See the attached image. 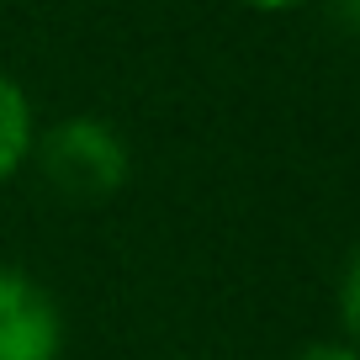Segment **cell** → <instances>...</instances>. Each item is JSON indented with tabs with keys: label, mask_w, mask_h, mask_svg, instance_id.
<instances>
[{
	"label": "cell",
	"mask_w": 360,
	"mask_h": 360,
	"mask_svg": "<svg viewBox=\"0 0 360 360\" xmlns=\"http://www.w3.org/2000/svg\"><path fill=\"white\" fill-rule=\"evenodd\" d=\"M32 143H37L32 101H27L22 79H11L0 69V186H6L22 165H32Z\"/></svg>",
	"instance_id": "obj_3"
},
{
	"label": "cell",
	"mask_w": 360,
	"mask_h": 360,
	"mask_svg": "<svg viewBox=\"0 0 360 360\" xmlns=\"http://www.w3.org/2000/svg\"><path fill=\"white\" fill-rule=\"evenodd\" d=\"M64 355V313L53 292L27 270L0 265V360H58Z\"/></svg>",
	"instance_id": "obj_2"
},
{
	"label": "cell",
	"mask_w": 360,
	"mask_h": 360,
	"mask_svg": "<svg viewBox=\"0 0 360 360\" xmlns=\"http://www.w3.org/2000/svg\"><path fill=\"white\" fill-rule=\"evenodd\" d=\"M32 165L48 180V191L64 202H112L133 175L127 138L106 117H58L53 127H37Z\"/></svg>",
	"instance_id": "obj_1"
},
{
	"label": "cell",
	"mask_w": 360,
	"mask_h": 360,
	"mask_svg": "<svg viewBox=\"0 0 360 360\" xmlns=\"http://www.w3.org/2000/svg\"><path fill=\"white\" fill-rule=\"evenodd\" d=\"M339 328H345L339 339H349L360 349V249L349 255L345 276H339Z\"/></svg>",
	"instance_id": "obj_4"
},
{
	"label": "cell",
	"mask_w": 360,
	"mask_h": 360,
	"mask_svg": "<svg viewBox=\"0 0 360 360\" xmlns=\"http://www.w3.org/2000/svg\"><path fill=\"white\" fill-rule=\"evenodd\" d=\"M355 16H360V0H355Z\"/></svg>",
	"instance_id": "obj_7"
},
{
	"label": "cell",
	"mask_w": 360,
	"mask_h": 360,
	"mask_svg": "<svg viewBox=\"0 0 360 360\" xmlns=\"http://www.w3.org/2000/svg\"><path fill=\"white\" fill-rule=\"evenodd\" d=\"M292 360H360V349L349 345V339H313V345H302Z\"/></svg>",
	"instance_id": "obj_5"
},
{
	"label": "cell",
	"mask_w": 360,
	"mask_h": 360,
	"mask_svg": "<svg viewBox=\"0 0 360 360\" xmlns=\"http://www.w3.org/2000/svg\"><path fill=\"white\" fill-rule=\"evenodd\" d=\"M244 6H255V11H297L307 0H244Z\"/></svg>",
	"instance_id": "obj_6"
}]
</instances>
